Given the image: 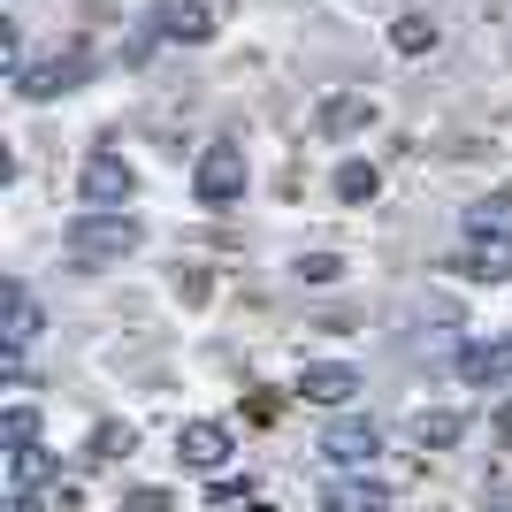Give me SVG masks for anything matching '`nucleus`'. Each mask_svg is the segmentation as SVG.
I'll return each instance as SVG.
<instances>
[{"mask_svg":"<svg viewBox=\"0 0 512 512\" xmlns=\"http://www.w3.org/2000/svg\"><path fill=\"white\" fill-rule=\"evenodd\" d=\"M138 222L130 214H100V207H85L77 222H69V260L77 268H107V260H123V253H138Z\"/></svg>","mask_w":512,"mask_h":512,"instance_id":"1","label":"nucleus"},{"mask_svg":"<svg viewBox=\"0 0 512 512\" xmlns=\"http://www.w3.org/2000/svg\"><path fill=\"white\" fill-rule=\"evenodd\" d=\"M245 184H253V169H245V146H230V138L199 146V161H192V192H199V207H237V199H245Z\"/></svg>","mask_w":512,"mask_h":512,"instance_id":"2","label":"nucleus"},{"mask_svg":"<svg viewBox=\"0 0 512 512\" xmlns=\"http://www.w3.org/2000/svg\"><path fill=\"white\" fill-rule=\"evenodd\" d=\"M77 192H85V207L123 214V207H130V192H138V176H130V161H123V153H92V161H85V176H77Z\"/></svg>","mask_w":512,"mask_h":512,"instance_id":"3","label":"nucleus"},{"mask_svg":"<svg viewBox=\"0 0 512 512\" xmlns=\"http://www.w3.org/2000/svg\"><path fill=\"white\" fill-rule=\"evenodd\" d=\"M176 451H184V467H192V474H222V467H230V451H237V436H230V421H184V428H176Z\"/></svg>","mask_w":512,"mask_h":512,"instance_id":"4","label":"nucleus"},{"mask_svg":"<svg viewBox=\"0 0 512 512\" xmlns=\"http://www.w3.org/2000/svg\"><path fill=\"white\" fill-rule=\"evenodd\" d=\"M321 451H329V459H337L344 474H367V459L383 451V428L367 421V413H344V421L329 428V436H321Z\"/></svg>","mask_w":512,"mask_h":512,"instance_id":"5","label":"nucleus"},{"mask_svg":"<svg viewBox=\"0 0 512 512\" xmlns=\"http://www.w3.org/2000/svg\"><path fill=\"white\" fill-rule=\"evenodd\" d=\"M360 367H344V360H314V367H299V398L306 406H352L360 398Z\"/></svg>","mask_w":512,"mask_h":512,"instance_id":"6","label":"nucleus"},{"mask_svg":"<svg viewBox=\"0 0 512 512\" xmlns=\"http://www.w3.org/2000/svg\"><path fill=\"white\" fill-rule=\"evenodd\" d=\"M390 505V490L383 482H375V474H329V482H321V512H383Z\"/></svg>","mask_w":512,"mask_h":512,"instance_id":"7","label":"nucleus"},{"mask_svg":"<svg viewBox=\"0 0 512 512\" xmlns=\"http://www.w3.org/2000/svg\"><path fill=\"white\" fill-rule=\"evenodd\" d=\"M459 230H467V245H512V192H490V199H474Z\"/></svg>","mask_w":512,"mask_h":512,"instance_id":"8","label":"nucleus"},{"mask_svg":"<svg viewBox=\"0 0 512 512\" xmlns=\"http://www.w3.org/2000/svg\"><path fill=\"white\" fill-rule=\"evenodd\" d=\"M459 375H467V383H512V344L505 337L467 344V352H459Z\"/></svg>","mask_w":512,"mask_h":512,"instance_id":"9","label":"nucleus"},{"mask_svg":"<svg viewBox=\"0 0 512 512\" xmlns=\"http://www.w3.org/2000/svg\"><path fill=\"white\" fill-rule=\"evenodd\" d=\"M31 344H39V306H31L23 283H8V360H23Z\"/></svg>","mask_w":512,"mask_h":512,"instance_id":"10","label":"nucleus"},{"mask_svg":"<svg viewBox=\"0 0 512 512\" xmlns=\"http://www.w3.org/2000/svg\"><path fill=\"white\" fill-rule=\"evenodd\" d=\"M459 436H467V413H413V444H421V451H451V444H459Z\"/></svg>","mask_w":512,"mask_h":512,"instance_id":"11","label":"nucleus"},{"mask_svg":"<svg viewBox=\"0 0 512 512\" xmlns=\"http://www.w3.org/2000/svg\"><path fill=\"white\" fill-rule=\"evenodd\" d=\"M46 482H54V459H46L39 444L8 451V490H46Z\"/></svg>","mask_w":512,"mask_h":512,"instance_id":"12","label":"nucleus"},{"mask_svg":"<svg viewBox=\"0 0 512 512\" xmlns=\"http://www.w3.org/2000/svg\"><path fill=\"white\" fill-rule=\"evenodd\" d=\"M16 85H23V100H54V92L77 85V62H39V69H23Z\"/></svg>","mask_w":512,"mask_h":512,"instance_id":"13","label":"nucleus"},{"mask_svg":"<svg viewBox=\"0 0 512 512\" xmlns=\"http://www.w3.org/2000/svg\"><path fill=\"white\" fill-rule=\"evenodd\" d=\"M161 31H169V39H207L214 23H207V8H199V0H169V8H161Z\"/></svg>","mask_w":512,"mask_h":512,"instance_id":"14","label":"nucleus"},{"mask_svg":"<svg viewBox=\"0 0 512 512\" xmlns=\"http://www.w3.org/2000/svg\"><path fill=\"white\" fill-rule=\"evenodd\" d=\"M390 46H398V54H428V46H436V16H421V8H406V16L390 23Z\"/></svg>","mask_w":512,"mask_h":512,"instance_id":"15","label":"nucleus"},{"mask_svg":"<svg viewBox=\"0 0 512 512\" xmlns=\"http://www.w3.org/2000/svg\"><path fill=\"white\" fill-rule=\"evenodd\" d=\"M451 268H459V276H474V283H505V276H512V245H490V253H459Z\"/></svg>","mask_w":512,"mask_h":512,"instance_id":"16","label":"nucleus"},{"mask_svg":"<svg viewBox=\"0 0 512 512\" xmlns=\"http://www.w3.org/2000/svg\"><path fill=\"white\" fill-rule=\"evenodd\" d=\"M375 184H383L375 161H344V169H337V199H375Z\"/></svg>","mask_w":512,"mask_h":512,"instance_id":"17","label":"nucleus"},{"mask_svg":"<svg viewBox=\"0 0 512 512\" xmlns=\"http://www.w3.org/2000/svg\"><path fill=\"white\" fill-rule=\"evenodd\" d=\"M0 428H8V451L39 444V413H31V406H8V421H0Z\"/></svg>","mask_w":512,"mask_h":512,"instance_id":"18","label":"nucleus"},{"mask_svg":"<svg viewBox=\"0 0 512 512\" xmlns=\"http://www.w3.org/2000/svg\"><path fill=\"white\" fill-rule=\"evenodd\" d=\"M367 123V100H329V115H321V130H352Z\"/></svg>","mask_w":512,"mask_h":512,"instance_id":"19","label":"nucleus"},{"mask_svg":"<svg viewBox=\"0 0 512 512\" xmlns=\"http://www.w3.org/2000/svg\"><path fill=\"white\" fill-rule=\"evenodd\" d=\"M299 276H306V283H337V276H344V260H337V253H306V260H299Z\"/></svg>","mask_w":512,"mask_h":512,"instance_id":"20","label":"nucleus"},{"mask_svg":"<svg viewBox=\"0 0 512 512\" xmlns=\"http://www.w3.org/2000/svg\"><path fill=\"white\" fill-rule=\"evenodd\" d=\"M115 451H130V428H115V421L92 428V459H115Z\"/></svg>","mask_w":512,"mask_h":512,"instance_id":"21","label":"nucleus"},{"mask_svg":"<svg viewBox=\"0 0 512 512\" xmlns=\"http://www.w3.org/2000/svg\"><path fill=\"white\" fill-rule=\"evenodd\" d=\"M123 512H169V497H161V490H138V497H130Z\"/></svg>","mask_w":512,"mask_h":512,"instance_id":"22","label":"nucleus"},{"mask_svg":"<svg viewBox=\"0 0 512 512\" xmlns=\"http://www.w3.org/2000/svg\"><path fill=\"white\" fill-rule=\"evenodd\" d=\"M8 512H46V505H39V490H8Z\"/></svg>","mask_w":512,"mask_h":512,"instance_id":"23","label":"nucleus"},{"mask_svg":"<svg viewBox=\"0 0 512 512\" xmlns=\"http://www.w3.org/2000/svg\"><path fill=\"white\" fill-rule=\"evenodd\" d=\"M497 436H505V444H512V398H505V406H497Z\"/></svg>","mask_w":512,"mask_h":512,"instance_id":"24","label":"nucleus"},{"mask_svg":"<svg viewBox=\"0 0 512 512\" xmlns=\"http://www.w3.org/2000/svg\"><path fill=\"white\" fill-rule=\"evenodd\" d=\"M253 512H268V505H253Z\"/></svg>","mask_w":512,"mask_h":512,"instance_id":"25","label":"nucleus"}]
</instances>
